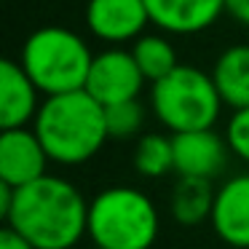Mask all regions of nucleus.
<instances>
[{"label": "nucleus", "instance_id": "nucleus-1", "mask_svg": "<svg viewBox=\"0 0 249 249\" xmlns=\"http://www.w3.org/2000/svg\"><path fill=\"white\" fill-rule=\"evenodd\" d=\"M3 222L33 249H72L89 233V204L70 179L46 174L14 188Z\"/></svg>", "mask_w": 249, "mask_h": 249}, {"label": "nucleus", "instance_id": "nucleus-2", "mask_svg": "<svg viewBox=\"0 0 249 249\" xmlns=\"http://www.w3.org/2000/svg\"><path fill=\"white\" fill-rule=\"evenodd\" d=\"M33 131L49 158L62 166L86 163L110 140L105 107L86 91L46 97L33 121Z\"/></svg>", "mask_w": 249, "mask_h": 249}, {"label": "nucleus", "instance_id": "nucleus-3", "mask_svg": "<svg viewBox=\"0 0 249 249\" xmlns=\"http://www.w3.org/2000/svg\"><path fill=\"white\" fill-rule=\"evenodd\" d=\"M94 54L86 40L67 27H40L24 40L19 65L43 97L83 91Z\"/></svg>", "mask_w": 249, "mask_h": 249}, {"label": "nucleus", "instance_id": "nucleus-4", "mask_svg": "<svg viewBox=\"0 0 249 249\" xmlns=\"http://www.w3.org/2000/svg\"><path fill=\"white\" fill-rule=\"evenodd\" d=\"M158 228L156 204L137 188L113 185L89 201V238L94 249H150Z\"/></svg>", "mask_w": 249, "mask_h": 249}, {"label": "nucleus", "instance_id": "nucleus-5", "mask_svg": "<svg viewBox=\"0 0 249 249\" xmlns=\"http://www.w3.org/2000/svg\"><path fill=\"white\" fill-rule=\"evenodd\" d=\"M150 105L156 118L172 134L214 129L222 110V99L212 75L188 65H179L174 72L153 83Z\"/></svg>", "mask_w": 249, "mask_h": 249}, {"label": "nucleus", "instance_id": "nucleus-6", "mask_svg": "<svg viewBox=\"0 0 249 249\" xmlns=\"http://www.w3.org/2000/svg\"><path fill=\"white\" fill-rule=\"evenodd\" d=\"M142 86H145V75L137 67L131 51L105 49L99 54H94L83 91L97 99L102 107H110V105L137 99Z\"/></svg>", "mask_w": 249, "mask_h": 249}, {"label": "nucleus", "instance_id": "nucleus-7", "mask_svg": "<svg viewBox=\"0 0 249 249\" xmlns=\"http://www.w3.org/2000/svg\"><path fill=\"white\" fill-rule=\"evenodd\" d=\"M150 24L145 0H89L86 27L102 43H134Z\"/></svg>", "mask_w": 249, "mask_h": 249}, {"label": "nucleus", "instance_id": "nucleus-8", "mask_svg": "<svg viewBox=\"0 0 249 249\" xmlns=\"http://www.w3.org/2000/svg\"><path fill=\"white\" fill-rule=\"evenodd\" d=\"M49 153L43 150L33 129H3L0 131V182L24 188L46 177Z\"/></svg>", "mask_w": 249, "mask_h": 249}, {"label": "nucleus", "instance_id": "nucleus-9", "mask_svg": "<svg viewBox=\"0 0 249 249\" xmlns=\"http://www.w3.org/2000/svg\"><path fill=\"white\" fill-rule=\"evenodd\" d=\"M172 145H174V172L179 177L209 179V182L225 169L228 153H231L225 137H220L214 129L172 134Z\"/></svg>", "mask_w": 249, "mask_h": 249}, {"label": "nucleus", "instance_id": "nucleus-10", "mask_svg": "<svg viewBox=\"0 0 249 249\" xmlns=\"http://www.w3.org/2000/svg\"><path fill=\"white\" fill-rule=\"evenodd\" d=\"M150 24L166 35H198L225 14V0H145Z\"/></svg>", "mask_w": 249, "mask_h": 249}, {"label": "nucleus", "instance_id": "nucleus-11", "mask_svg": "<svg viewBox=\"0 0 249 249\" xmlns=\"http://www.w3.org/2000/svg\"><path fill=\"white\" fill-rule=\"evenodd\" d=\"M38 86L17 59L0 62V129H27L40 110Z\"/></svg>", "mask_w": 249, "mask_h": 249}, {"label": "nucleus", "instance_id": "nucleus-12", "mask_svg": "<svg viewBox=\"0 0 249 249\" xmlns=\"http://www.w3.org/2000/svg\"><path fill=\"white\" fill-rule=\"evenodd\" d=\"M212 228L225 244L249 249V174H236L220 185L212 209Z\"/></svg>", "mask_w": 249, "mask_h": 249}, {"label": "nucleus", "instance_id": "nucleus-13", "mask_svg": "<svg viewBox=\"0 0 249 249\" xmlns=\"http://www.w3.org/2000/svg\"><path fill=\"white\" fill-rule=\"evenodd\" d=\"M212 81L222 105L233 110L249 107V43L228 46L212 67Z\"/></svg>", "mask_w": 249, "mask_h": 249}, {"label": "nucleus", "instance_id": "nucleus-14", "mask_svg": "<svg viewBox=\"0 0 249 249\" xmlns=\"http://www.w3.org/2000/svg\"><path fill=\"white\" fill-rule=\"evenodd\" d=\"M214 196H217V190L212 188L209 179L179 177V182L172 190V198H169L172 217L185 228H193L204 220H212Z\"/></svg>", "mask_w": 249, "mask_h": 249}, {"label": "nucleus", "instance_id": "nucleus-15", "mask_svg": "<svg viewBox=\"0 0 249 249\" xmlns=\"http://www.w3.org/2000/svg\"><path fill=\"white\" fill-rule=\"evenodd\" d=\"M131 56H134L137 67L142 70L145 81H150V83H158L161 78H166L169 72H174L179 67L177 49L163 35L145 33L142 38H137L134 46H131Z\"/></svg>", "mask_w": 249, "mask_h": 249}, {"label": "nucleus", "instance_id": "nucleus-16", "mask_svg": "<svg viewBox=\"0 0 249 249\" xmlns=\"http://www.w3.org/2000/svg\"><path fill=\"white\" fill-rule=\"evenodd\" d=\"M134 169L147 179H161L174 172V145L166 134H142L134 147Z\"/></svg>", "mask_w": 249, "mask_h": 249}, {"label": "nucleus", "instance_id": "nucleus-17", "mask_svg": "<svg viewBox=\"0 0 249 249\" xmlns=\"http://www.w3.org/2000/svg\"><path fill=\"white\" fill-rule=\"evenodd\" d=\"M105 126H107L110 140H131L145 126V107L140 99L110 105V107H105Z\"/></svg>", "mask_w": 249, "mask_h": 249}, {"label": "nucleus", "instance_id": "nucleus-18", "mask_svg": "<svg viewBox=\"0 0 249 249\" xmlns=\"http://www.w3.org/2000/svg\"><path fill=\"white\" fill-rule=\"evenodd\" d=\"M225 142L233 156L249 163V107L233 110L231 121L225 126Z\"/></svg>", "mask_w": 249, "mask_h": 249}, {"label": "nucleus", "instance_id": "nucleus-19", "mask_svg": "<svg viewBox=\"0 0 249 249\" xmlns=\"http://www.w3.org/2000/svg\"><path fill=\"white\" fill-rule=\"evenodd\" d=\"M225 14H231L238 24L249 27V0H225Z\"/></svg>", "mask_w": 249, "mask_h": 249}, {"label": "nucleus", "instance_id": "nucleus-20", "mask_svg": "<svg viewBox=\"0 0 249 249\" xmlns=\"http://www.w3.org/2000/svg\"><path fill=\"white\" fill-rule=\"evenodd\" d=\"M0 249H33V247L22 236H17L11 228H3L0 231Z\"/></svg>", "mask_w": 249, "mask_h": 249}]
</instances>
